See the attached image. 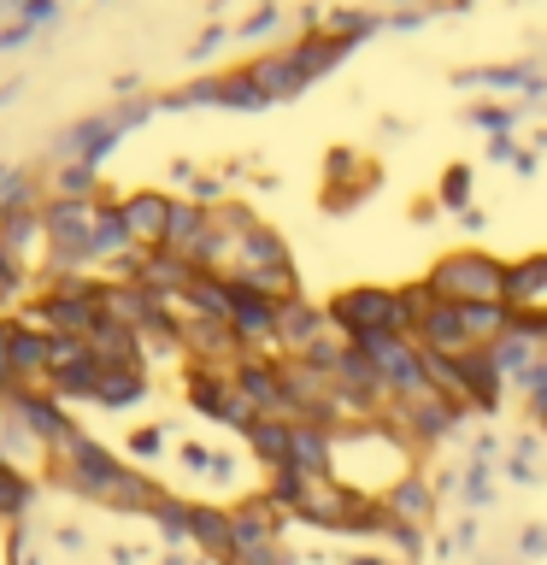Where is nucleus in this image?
Returning a JSON list of instances; mask_svg holds the SVG:
<instances>
[{"mask_svg": "<svg viewBox=\"0 0 547 565\" xmlns=\"http://www.w3.org/2000/svg\"><path fill=\"white\" fill-rule=\"evenodd\" d=\"M148 519H153L159 536H165V547H189V494L165 489V501H159Z\"/></svg>", "mask_w": 547, "mask_h": 565, "instance_id": "393cba45", "label": "nucleus"}, {"mask_svg": "<svg viewBox=\"0 0 547 565\" xmlns=\"http://www.w3.org/2000/svg\"><path fill=\"white\" fill-rule=\"evenodd\" d=\"M383 507L395 512V519H406V524H418V530H436L441 524V489H436V477H430V466H418V471H406L395 489L383 494Z\"/></svg>", "mask_w": 547, "mask_h": 565, "instance_id": "9d476101", "label": "nucleus"}, {"mask_svg": "<svg viewBox=\"0 0 547 565\" xmlns=\"http://www.w3.org/2000/svg\"><path fill=\"white\" fill-rule=\"evenodd\" d=\"M342 565H400V559L388 554V547H347Z\"/></svg>", "mask_w": 547, "mask_h": 565, "instance_id": "473e14b6", "label": "nucleus"}, {"mask_svg": "<svg viewBox=\"0 0 547 565\" xmlns=\"http://www.w3.org/2000/svg\"><path fill=\"white\" fill-rule=\"evenodd\" d=\"M353 53V42H342V35H330V30H307L300 42H289V60H294V71L307 77V88L318 83V77H330L335 65H342Z\"/></svg>", "mask_w": 547, "mask_h": 565, "instance_id": "dca6fc26", "label": "nucleus"}, {"mask_svg": "<svg viewBox=\"0 0 547 565\" xmlns=\"http://www.w3.org/2000/svg\"><path fill=\"white\" fill-rule=\"evenodd\" d=\"M324 330H330V312L318 307V300H307V295L282 300V312H277V360H300Z\"/></svg>", "mask_w": 547, "mask_h": 565, "instance_id": "9b49d317", "label": "nucleus"}, {"mask_svg": "<svg viewBox=\"0 0 547 565\" xmlns=\"http://www.w3.org/2000/svg\"><path fill=\"white\" fill-rule=\"evenodd\" d=\"M476 536H483V524H476V512H471V519H459V524H453V547H459V554H465V547H471Z\"/></svg>", "mask_w": 547, "mask_h": 565, "instance_id": "c9c22d12", "label": "nucleus"}, {"mask_svg": "<svg viewBox=\"0 0 547 565\" xmlns=\"http://www.w3.org/2000/svg\"><path fill=\"white\" fill-rule=\"evenodd\" d=\"M459 312H465V330H471L476 348L501 342L506 324H512V307H506V300H476V307H459Z\"/></svg>", "mask_w": 547, "mask_h": 565, "instance_id": "4be33fe9", "label": "nucleus"}, {"mask_svg": "<svg viewBox=\"0 0 547 565\" xmlns=\"http://www.w3.org/2000/svg\"><path fill=\"white\" fill-rule=\"evenodd\" d=\"M383 424H388V430H395L418 459H430L441 441H459V436H465L471 413H465V406H453V401H441L436 388H423V395L388 401V406H383Z\"/></svg>", "mask_w": 547, "mask_h": 565, "instance_id": "7ed1b4c3", "label": "nucleus"}, {"mask_svg": "<svg viewBox=\"0 0 547 565\" xmlns=\"http://www.w3.org/2000/svg\"><path fill=\"white\" fill-rule=\"evenodd\" d=\"M183 401L189 413H201L212 424H224V430H247L259 413L236 395V377H229V365H183Z\"/></svg>", "mask_w": 547, "mask_h": 565, "instance_id": "20e7f679", "label": "nucleus"}, {"mask_svg": "<svg viewBox=\"0 0 547 565\" xmlns=\"http://www.w3.org/2000/svg\"><path fill=\"white\" fill-rule=\"evenodd\" d=\"M412 342H418L423 353H441V360H465V353L476 348L471 330H465V312H459L453 300H430V307H423Z\"/></svg>", "mask_w": 547, "mask_h": 565, "instance_id": "6e6552de", "label": "nucleus"}, {"mask_svg": "<svg viewBox=\"0 0 547 565\" xmlns=\"http://www.w3.org/2000/svg\"><path fill=\"white\" fill-rule=\"evenodd\" d=\"M171 459H176L189 477H201V483H206V471H212V448H206V441H176Z\"/></svg>", "mask_w": 547, "mask_h": 565, "instance_id": "c756f323", "label": "nucleus"}, {"mask_svg": "<svg viewBox=\"0 0 547 565\" xmlns=\"http://www.w3.org/2000/svg\"><path fill=\"white\" fill-rule=\"evenodd\" d=\"M383 24H388L383 12H365V7H342V12H330L324 24H318V30H330V35H342V42H353V47H360V42H371V35H377Z\"/></svg>", "mask_w": 547, "mask_h": 565, "instance_id": "5701e85b", "label": "nucleus"}, {"mask_svg": "<svg viewBox=\"0 0 547 565\" xmlns=\"http://www.w3.org/2000/svg\"><path fill=\"white\" fill-rule=\"evenodd\" d=\"M436 300L453 307H476V300H506V259H494L489 247H448L430 271H423Z\"/></svg>", "mask_w": 547, "mask_h": 565, "instance_id": "f03ea898", "label": "nucleus"}, {"mask_svg": "<svg viewBox=\"0 0 547 565\" xmlns=\"http://www.w3.org/2000/svg\"><path fill=\"white\" fill-rule=\"evenodd\" d=\"M330 441L335 430L324 418H289V466L307 477H330Z\"/></svg>", "mask_w": 547, "mask_h": 565, "instance_id": "2eb2a0df", "label": "nucleus"}, {"mask_svg": "<svg viewBox=\"0 0 547 565\" xmlns=\"http://www.w3.org/2000/svg\"><path fill=\"white\" fill-rule=\"evenodd\" d=\"M153 395V371L148 365H100V388H95V413H130Z\"/></svg>", "mask_w": 547, "mask_h": 565, "instance_id": "4468645a", "label": "nucleus"}, {"mask_svg": "<svg viewBox=\"0 0 547 565\" xmlns=\"http://www.w3.org/2000/svg\"><path fill=\"white\" fill-rule=\"evenodd\" d=\"M459 377H465V413L471 418H494L512 395V383L501 377V365L489 360V348H471L465 360H459Z\"/></svg>", "mask_w": 547, "mask_h": 565, "instance_id": "1a4fd4ad", "label": "nucleus"}, {"mask_svg": "<svg viewBox=\"0 0 547 565\" xmlns=\"http://www.w3.org/2000/svg\"><path fill=\"white\" fill-rule=\"evenodd\" d=\"M501 471H506V483H518V489H529V483H536V477H541L536 466H529V459H512V454L501 459Z\"/></svg>", "mask_w": 547, "mask_h": 565, "instance_id": "72a5a7b5", "label": "nucleus"}, {"mask_svg": "<svg viewBox=\"0 0 547 565\" xmlns=\"http://www.w3.org/2000/svg\"><path fill=\"white\" fill-rule=\"evenodd\" d=\"M448 7H459V12H465V7H476V0H448Z\"/></svg>", "mask_w": 547, "mask_h": 565, "instance_id": "e433bc0d", "label": "nucleus"}, {"mask_svg": "<svg viewBox=\"0 0 547 565\" xmlns=\"http://www.w3.org/2000/svg\"><path fill=\"white\" fill-rule=\"evenodd\" d=\"M229 377H236V395L254 406L259 418H289L282 413V360L277 353H242V360L229 365Z\"/></svg>", "mask_w": 547, "mask_h": 565, "instance_id": "423d86ee", "label": "nucleus"}, {"mask_svg": "<svg viewBox=\"0 0 547 565\" xmlns=\"http://www.w3.org/2000/svg\"><path fill=\"white\" fill-rule=\"evenodd\" d=\"M171 454V424H136L130 436H124V459H130V466H159V459Z\"/></svg>", "mask_w": 547, "mask_h": 565, "instance_id": "412c9836", "label": "nucleus"}, {"mask_svg": "<svg viewBox=\"0 0 547 565\" xmlns=\"http://www.w3.org/2000/svg\"><path fill=\"white\" fill-rule=\"evenodd\" d=\"M189 554L212 565L229 559V501H189Z\"/></svg>", "mask_w": 547, "mask_h": 565, "instance_id": "ddd939ff", "label": "nucleus"}, {"mask_svg": "<svg viewBox=\"0 0 547 565\" xmlns=\"http://www.w3.org/2000/svg\"><path fill=\"white\" fill-rule=\"evenodd\" d=\"M512 395L524 401V418H529V430H541L547 436V348L529 360L518 377H512Z\"/></svg>", "mask_w": 547, "mask_h": 565, "instance_id": "aec40b11", "label": "nucleus"}, {"mask_svg": "<svg viewBox=\"0 0 547 565\" xmlns=\"http://www.w3.org/2000/svg\"><path fill=\"white\" fill-rule=\"evenodd\" d=\"M471 183H476L471 166H465V159H453V166L436 177V206L441 212H471Z\"/></svg>", "mask_w": 547, "mask_h": 565, "instance_id": "a878e982", "label": "nucleus"}, {"mask_svg": "<svg viewBox=\"0 0 547 565\" xmlns=\"http://www.w3.org/2000/svg\"><path fill=\"white\" fill-rule=\"evenodd\" d=\"M518 554H524V559L547 554V530H541V524H524V536H518Z\"/></svg>", "mask_w": 547, "mask_h": 565, "instance_id": "f704fd0d", "label": "nucleus"}, {"mask_svg": "<svg viewBox=\"0 0 547 565\" xmlns=\"http://www.w3.org/2000/svg\"><path fill=\"white\" fill-rule=\"evenodd\" d=\"M12 377L18 388H47V335L12 318Z\"/></svg>", "mask_w": 547, "mask_h": 565, "instance_id": "6ab92c4d", "label": "nucleus"}, {"mask_svg": "<svg viewBox=\"0 0 547 565\" xmlns=\"http://www.w3.org/2000/svg\"><path fill=\"white\" fill-rule=\"evenodd\" d=\"M494 466H483V459H465L459 466V501H465V512H489L494 507Z\"/></svg>", "mask_w": 547, "mask_h": 565, "instance_id": "b1692460", "label": "nucleus"}, {"mask_svg": "<svg viewBox=\"0 0 547 565\" xmlns=\"http://www.w3.org/2000/svg\"><path fill=\"white\" fill-rule=\"evenodd\" d=\"M242 448H247V459H254L259 477L282 471V466H289V418H254L242 430Z\"/></svg>", "mask_w": 547, "mask_h": 565, "instance_id": "a211bd4d", "label": "nucleus"}, {"mask_svg": "<svg viewBox=\"0 0 547 565\" xmlns=\"http://www.w3.org/2000/svg\"><path fill=\"white\" fill-rule=\"evenodd\" d=\"M536 353H541V348H536V342H529V335H518V330H506V335H501V342H489V360H494V365H501V377H506V383H512V377H518V371H524L529 360H536Z\"/></svg>", "mask_w": 547, "mask_h": 565, "instance_id": "bb28decb", "label": "nucleus"}, {"mask_svg": "<svg viewBox=\"0 0 547 565\" xmlns=\"http://www.w3.org/2000/svg\"><path fill=\"white\" fill-rule=\"evenodd\" d=\"M118 201V218H124V236H130V247H159L165 242V224H171V194L165 189H124L112 194Z\"/></svg>", "mask_w": 547, "mask_h": 565, "instance_id": "0eeeda50", "label": "nucleus"}, {"mask_svg": "<svg viewBox=\"0 0 547 565\" xmlns=\"http://www.w3.org/2000/svg\"><path fill=\"white\" fill-rule=\"evenodd\" d=\"M383 183V166L371 153L360 148H330L324 153V212H353V206H365L371 194H377Z\"/></svg>", "mask_w": 547, "mask_h": 565, "instance_id": "39448f33", "label": "nucleus"}, {"mask_svg": "<svg viewBox=\"0 0 547 565\" xmlns=\"http://www.w3.org/2000/svg\"><path fill=\"white\" fill-rule=\"evenodd\" d=\"M418 466H423V459L406 448L383 418L342 424L335 441H330V477H335V483H347L353 494H371V501H383V494L395 489L406 471H418Z\"/></svg>", "mask_w": 547, "mask_h": 565, "instance_id": "f257e3e1", "label": "nucleus"}, {"mask_svg": "<svg viewBox=\"0 0 547 565\" xmlns=\"http://www.w3.org/2000/svg\"><path fill=\"white\" fill-rule=\"evenodd\" d=\"M518 113H524V106H506V100H476L465 118H471L476 130H483V136L494 141V136H512V124H518Z\"/></svg>", "mask_w": 547, "mask_h": 565, "instance_id": "cd10ccee", "label": "nucleus"}, {"mask_svg": "<svg viewBox=\"0 0 547 565\" xmlns=\"http://www.w3.org/2000/svg\"><path fill=\"white\" fill-rule=\"evenodd\" d=\"M247 77H254V88L265 95V106L300 100V95H307V77L294 71L289 47H265V53H254V60H247Z\"/></svg>", "mask_w": 547, "mask_h": 565, "instance_id": "f8f14e48", "label": "nucleus"}, {"mask_svg": "<svg viewBox=\"0 0 547 565\" xmlns=\"http://www.w3.org/2000/svg\"><path fill=\"white\" fill-rule=\"evenodd\" d=\"M471 459H483V466H501V459H506V448H501V436H494V430H483V436H471Z\"/></svg>", "mask_w": 547, "mask_h": 565, "instance_id": "2f4dec72", "label": "nucleus"}, {"mask_svg": "<svg viewBox=\"0 0 547 565\" xmlns=\"http://www.w3.org/2000/svg\"><path fill=\"white\" fill-rule=\"evenodd\" d=\"M18 377H12V318H0V395H12Z\"/></svg>", "mask_w": 547, "mask_h": 565, "instance_id": "7c9ffc66", "label": "nucleus"}, {"mask_svg": "<svg viewBox=\"0 0 547 565\" xmlns=\"http://www.w3.org/2000/svg\"><path fill=\"white\" fill-rule=\"evenodd\" d=\"M506 307H512V312L547 307V254L506 259Z\"/></svg>", "mask_w": 547, "mask_h": 565, "instance_id": "f3484780", "label": "nucleus"}, {"mask_svg": "<svg viewBox=\"0 0 547 565\" xmlns=\"http://www.w3.org/2000/svg\"><path fill=\"white\" fill-rule=\"evenodd\" d=\"M88 360H95V348L83 335H47V377H60L71 365H88Z\"/></svg>", "mask_w": 547, "mask_h": 565, "instance_id": "c85d7f7f", "label": "nucleus"}]
</instances>
